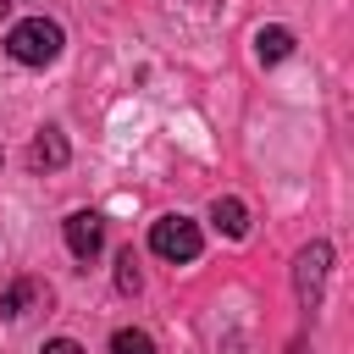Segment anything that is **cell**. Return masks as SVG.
I'll use <instances>...</instances> for the list:
<instances>
[{"label": "cell", "mask_w": 354, "mask_h": 354, "mask_svg": "<svg viewBox=\"0 0 354 354\" xmlns=\"http://www.w3.org/2000/svg\"><path fill=\"white\" fill-rule=\"evenodd\" d=\"M44 354H83L72 337H55V343H44Z\"/></svg>", "instance_id": "cell-11"}, {"label": "cell", "mask_w": 354, "mask_h": 354, "mask_svg": "<svg viewBox=\"0 0 354 354\" xmlns=\"http://www.w3.org/2000/svg\"><path fill=\"white\" fill-rule=\"evenodd\" d=\"M111 354H155V343H149V332H138V326H122V332L111 337Z\"/></svg>", "instance_id": "cell-9"}, {"label": "cell", "mask_w": 354, "mask_h": 354, "mask_svg": "<svg viewBox=\"0 0 354 354\" xmlns=\"http://www.w3.org/2000/svg\"><path fill=\"white\" fill-rule=\"evenodd\" d=\"M39 299H44L39 282H17V288L0 293V315H28V304H39Z\"/></svg>", "instance_id": "cell-8"}, {"label": "cell", "mask_w": 354, "mask_h": 354, "mask_svg": "<svg viewBox=\"0 0 354 354\" xmlns=\"http://www.w3.org/2000/svg\"><path fill=\"white\" fill-rule=\"evenodd\" d=\"M199 227L188 221V216H160L155 227H149V249L160 254V260H171V266H188V260H199Z\"/></svg>", "instance_id": "cell-2"}, {"label": "cell", "mask_w": 354, "mask_h": 354, "mask_svg": "<svg viewBox=\"0 0 354 354\" xmlns=\"http://www.w3.org/2000/svg\"><path fill=\"white\" fill-rule=\"evenodd\" d=\"M66 155H72V149H66V138H61L55 127H44V133L28 144V166H33V171H61Z\"/></svg>", "instance_id": "cell-5"}, {"label": "cell", "mask_w": 354, "mask_h": 354, "mask_svg": "<svg viewBox=\"0 0 354 354\" xmlns=\"http://www.w3.org/2000/svg\"><path fill=\"white\" fill-rule=\"evenodd\" d=\"M66 249H72L77 260H94V254L105 249V221H100L94 210H72V216H66Z\"/></svg>", "instance_id": "cell-4"}, {"label": "cell", "mask_w": 354, "mask_h": 354, "mask_svg": "<svg viewBox=\"0 0 354 354\" xmlns=\"http://www.w3.org/2000/svg\"><path fill=\"white\" fill-rule=\"evenodd\" d=\"M254 55L260 61H288L293 55V33L288 28H260L254 33Z\"/></svg>", "instance_id": "cell-7"}, {"label": "cell", "mask_w": 354, "mask_h": 354, "mask_svg": "<svg viewBox=\"0 0 354 354\" xmlns=\"http://www.w3.org/2000/svg\"><path fill=\"white\" fill-rule=\"evenodd\" d=\"M116 288L138 293V260H133V249H122V260H116Z\"/></svg>", "instance_id": "cell-10"}, {"label": "cell", "mask_w": 354, "mask_h": 354, "mask_svg": "<svg viewBox=\"0 0 354 354\" xmlns=\"http://www.w3.org/2000/svg\"><path fill=\"white\" fill-rule=\"evenodd\" d=\"M6 50H11V61H22V66H50V61L61 55V22L28 17V22H17V28L6 33Z\"/></svg>", "instance_id": "cell-1"}, {"label": "cell", "mask_w": 354, "mask_h": 354, "mask_svg": "<svg viewBox=\"0 0 354 354\" xmlns=\"http://www.w3.org/2000/svg\"><path fill=\"white\" fill-rule=\"evenodd\" d=\"M0 166H6V149H0Z\"/></svg>", "instance_id": "cell-12"}, {"label": "cell", "mask_w": 354, "mask_h": 354, "mask_svg": "<svg viewBox=\"0 0 354 354\" xmlns=\"http://www.w3.org/2000/svg\"><path fill=\"white\" fill-rule=\"evenodd\" d=\"M210 221H216L227 238H243V232H249V210H243V199H232V194L210 205Z\"/></svg>", "instance_id": "cell-6"}, {"label": "cell", "mask_w": 354, "mask_h": 354, "mask_svg": "<svg viewBox=\"0 0 354 354\" xmlns=\"http://www.w3.org/2000/svg\"><path fill=\"white\" fill-rule=\"evenodd\" d=\"M326 271H332V243H304L299 260H293V293L304 310H321V293H326Z\"/></svg>", "instance_id": "cell-3"}]
</instances>
